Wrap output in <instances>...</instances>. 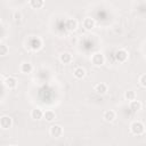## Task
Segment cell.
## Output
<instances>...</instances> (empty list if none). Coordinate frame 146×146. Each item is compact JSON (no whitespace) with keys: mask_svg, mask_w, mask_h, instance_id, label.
<instances>
[{"mask_svg":"<svg viewBox=\"0 0 146 146\" xmlns=\"http://www.w3.org/2000/svg\"><path fill=\"white\" fill-rule=\"evenodd\" d=\"M130 110H131L132 112H138V111H140V110H141V103H140L139 100H136V99L131 100V102H130Z\"/></svg>","mask_w":146,"mask_h":146,"instance_id":"16","label":"cell"},{"mask_svg":"<svg viewBox=\"0 0 146 146\" xmlns=\"http://www.w3.org/2000/svg\"><path fill=\"white\" fill-rule=\"evenodd\" d=\"M139 83H140L141 87L146 88V74L140 75V78H139Z\"/></svg>","mask_w":146,"mask_h":146,"instance_id":"21","label":"cell"},{"mask_svg":"<svg viewBox=\"0 0 146 146\" xmlns=\"http://www.w3.org/2000/svg\"><path fill=\"white\" fill-rule=\"evenodd\" d=\"M59 60H60L63 64H70V63L72 62V55H71L70 52H67V51H64V52L60 54Z\"/></svg>","mask_w":146,"mask_h":146,"instance_id":"11","label":"cell"},{"mask_svg":"<svg viewBox=\"0 0 146 146\" xmlns=\"http://www.w3.org/2000/svg\"><path fill=\"white\" fill-rule=\"evenodd\" d=\"M49 133L51 137L54 138H58L63 135V128L59 125V124H52L49 129Z\"/></svg>","mask_w":146,"mask_h":146,"instance_id":"2","label":"cell"},{"mask_svg":"<svg viewBox=\"0 0 146 146\" xmlns=\"http://www.w3.org/2000/svg\"><path fill=\"white\" fill-rule=\"evenodd\" d=\"M65 27H66L68 31H75L76 27H78V22H76L74 18H68V19H66V22H65Z\"/></svg>","mask_w":146,"mask_h":146,"instance_id":"8","label":"cell"},{"mask_svg":"<svg viewBox=\"0 0 146 146\" xmlns=\"http://www.w3.org/2000/svg\"><path fill=\"white\" fill-rule=\"evenodd\" d=\"M124 98L128 100V102H131L133 99H136V92L133 90H128L124 92Z\"/></svg>","mask_w":146,"mask_h":146,"instance_id":"19","label":"cell"},{"mask_svg":"<svg viewBox=\"0 0 146 146\" xmlns=\"http://www.w3.org/2000/svg\"><path fill=\"white\" fill-rule=\"evenodd\" d=\"M30 47L32 50H39L41 47H42V41L40 38L38 36H34L30 40Z\"/></svg>","mask_w":146,"mask_h":146,"instance_id":"6","label":"cell"},{"mask_svg":"<svg viewBox=\"0 0 146 146\" xmlns=\"http://www.w3.org/2000/svg\"><path fill=\"white\" fill-rule=\"evenodd\" d=\"M43 114L44 112L41 110V108H33L31 111V117L34 119V120H40L43 117Z\"/></svg>","mask_w":146,"mask_h":146,"instance_id":"10","label":"cell"},{"mask_svg":"<svg viewBox=\"0 0 146 146\" xmlns=\"http://www.w3.org/2000/svg\"><path fill=\"white\" fill-rule=\"evenodd\" d=\"M83 27H84L86 30H91V29H94V27H95V21H94L92 18H90V17L84 18V19H83Z\"/></svg>","mask_w":146,"mask_h":146,"instance_id":"14","label":"cell"},{"mask_svg":"<svg viewBox=\"0 0 146 146\" xmlns=\"http://www.w3.org/2000/svg\"><path fill=\"white\" fill-rule=\"evenodd\" d=\"M130 130L135 136H141L145 132V125L140 121H135L130 125Z\"/></svg>","mask_w":146,"mask_h":146,"instance_id":"1","label":"cell"},{"mask_svg":"<svg viewBox=\"0 0 146 146\" xmlns=\"http://www.w3.org/2000/svg\"><path fill=\"white\" fill-rule=\"evenodd\" d=\"M11 124H13V119H11L10 116H8V115H2V116L0 117V127H1L2 129H8V128L11 127Z\"/></svg>","mask_w":146,"mask_h":146,"instance_id":"5","label":"cell"},{"mask_svg":"<svg viewBox=\"0 0 146 146\" xmlns=\"http://www.w3.org/2000/svg\"><path fill=\"white\" fill-rule=\"evenodd\" d=\"M8 51H9L8 47H7L3 42H1V43H0V55H1V56H6V55L8 54Z\"/></svg>","mask_w":146,"mask_h":146,"instance_id":"20","label":"cell"},{"mask_svg":"<svg viewBox=\"0 0 146 146\" xmlns=\"http://www.w3.org/2000/svg\"><path fill=\"white\" fill-rule=\"evenodd\" d=\"M43 117H44V120H46L47 122H52V121L56 119V114H55V112H54V111L48 110V111H46V112H44Z\"/></svg>","mask_w":146,"mask_h":146,"instance_id":"15","label":"cell"},{"mask_svg":"<svg viewBox=\"0 0 146 146\" xmlns=\"http://www.w3.org/2000/svg\"><path fill=\"white\" fill-rule=\"evenodd\" d=\"M95 91H96L97 94H99V95L106 94V92H107V86H106V83H103V82L97 83V84L95 86Z\"/></svg>","mask_w":146,"mask_h":146,"instance_id":"13","label":"cell"},{"mask_svg":"<svg viewBox=\"0 0 146 146\" xmlns=\"http://www.w3.org/2000/svg\"><path fill=\"white\" fill-rule=\"evenodd\" d=\"M14 19H15L16 22H19V21L22 19V13H21V11H15V13H14Z\"/></svg>","mask_w":146,"mask_h":146,"instance_id":"22","label":"cell"},{"mask_svg":"<svg viewBox=\"0 0 146 146\" xmlns=\"http://www.w3.org/2000/svg\"><path fill=\"white\" fill-rule=\"evenodd\" d=\"M91 62H92L94 65L99 66V65L104 64V62H105V57H104V55H103L102 52H95V54L91 56Z\"/></svg>","mask_w":146,"mask_h":146,"instance_id":"3","label":"cell"},{"mask_svg":"<svg viewBox=\"0 0 146 146\" xmlns=\"http://www.w3.org/2000/svg\"><path fill=\"white\" fill-rule=\"evenodd\" d=\"M32 70H33V66H32L31 63L24 62V63L21 64V72H22V73H24V74H29V73L32 72Z\"/></svg>","mask_w":146,"mask_h":146,"instance_id":"12","label":"cell"},{"mask_svg":"<svg viewBox=\"0 0 146 146\" xmlns=\"http://www.w3.org/2000/svg\"><path fill=\"white\" fill-rule=\"evenodd\" d=\"M115 116H116V114H115V112H114L113 110H107V111H105L104 114H103L104 120L107 121V122H112V121H114Z\"/></svg>","mask_w":146,"mask_h":146,"instance_id":"9","label":"cell"},{"mask_svg":"<svg viewBox=\"0 0 146 146\" xmlns=\"http://www.w3.org/2000/svg\"><path fill=\"white\" fill-rule=\"evenodd\" d=\"M30 5L34 9H40L44 5V0H30Z\"/></svg>","mask_w":146,"mask_h":146,"instance_id":"18","label":"cell"},{"mask_svg":"<svg viewBox=\"0 0 146 146\" xmlns=\"http://www.w3.org/2000/svg\"><path fill=\"white\" fill-rule=\"evenodd\" d=\"M73 75L76 78V79H82V78H84V75H86V71H84V68H82V67H76L75 70H74V72H73Z\"/></svg>","mask_w":146,"mask_h":146,"instance_id":"17","label":"cell"},{"mask_svg":"<svg viewBox=\"0 0 146 146\" xmlns=\"http://www.w3.org/2000/svg\"><path fill=\"white\" fill-rule=\"evenodd\" d=\"M3 84H5L7 88H9V89H14V88H16V86H17V80H16L14 76H7V78L3 80Z\"/></svg>","mask_w":146,"mask_h":146,"instance_id":"7","label":"cell"},{"mask_svg":"<svg viewBox=\"0 0 146 146\" xmlns=\"http://www.w3.org/2000/svg\"><path fill=\"white\" fill-rule=\"evenodd\" d=\"M115 59L119 63H124L128 59V51L125 49H119L115 52Z\"/></svg>","mask_w":146,"mask_h":146,"instance_id":"4","label":"cell"}]
</instances>
